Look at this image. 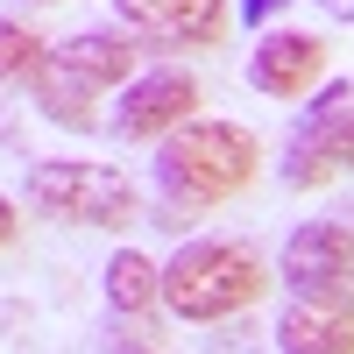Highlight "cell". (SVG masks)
Instances as JSON below:
<instances>
[{
	"label": "cell",
	"instance_id": "5b68a950",
	"mask_svg": "<svg viewBox=\"0 0 354 354\" xmlns=\"http://www.w3.org/2000/svg\"><path fill=\"white\" fill-rule=\"evenodd\" d=\"M121 28L142 50L185 57V50H220L234 28V0H113Z\"/></svg>",
	"mask_w": 354,
	"mask_h": 354
},
{
	"label": "cell",
	"instance_id": "3957f363",
	"mask_svg": "<svg viewBox=\"0 0 354 354\" xmlns=\"http://www.w3.org/2000/svg\"><path fill=\"white\" fill-rule=\"evenodd\" d=\"M28 213L50 227H93V234H128L142 213V192L128 170L93 163V156H50L28 170Z\"/></svg>",
	"mask_w": 354,
	"mask_h": 354
},
{
	"label": "cell",
	"instance_id": "8fae6325",
	"mask_svg": "<svg viewBox=\"0 0 354 354\" xmlns=\"http://www.w3.org/2000/svg\"><path fill=\"white\" fill-rule=\"evenodd\" d=\"M57 57H64L85 85H100V93H121V85L142 71V43L128 28H85V36H71Z\"/></svg>",
	"mask_w": 354,
	"mask_h": 354
},
{
	"label": "cell",
	"instance_id": "7a4b0ae2",
	"mask_svg": "<svg viewBox=\"0 0 354 354\" xmlns=\"http://www.w3.org/2000/svg\"><path fill=\"white\" fill-rule=\"evenodd\" d=\"M262 290H270V262L227 234H198L163 262V312L185 326H220V319L262 305Z\"/></svg>",
	"mask_w": 354,
	"mask_h": 354
},
{
	"label": "cell",
	"instance_id": "ba28073f",
	"mask_svg": "<svg viewBox=\"0 0 354 354\" xmlns=\"http://www.w3.org/2000/svg\"><path fill=\"white\" fill-rule=\"evenodd\" d=\"M326 36L319 28H270L248 57V85L262 100H312L326 85Z\"/></svg>",
	"mask_w": 354,
	"mask_h": 354
},
{
	"label": "cell",
	"instance_id": "6da1fadb",
	"mask_svg": "<svg viewBox=\"0 0 354 354\" xmlns=\"http://www.w3.org/2000/svg\"><path fill=\"white\" fill-rule=\"evenodd\" d=\"M255 170H262V142L241 121L192 113L185 128H170L156 142V220H163V234H185L198 213L248 192Z\"/></svg>",
	"mask_w": 354,
	"mask_h": 354
},
{
	"label": "cell",
	"instance_id": "52a82bcc",
	"mask_svg": "<svg viewBox=\"0 0 354 354\" xmlns=\"http://www.w3.org/2000/svg\"><path fill=\"white\" fill-rule=\"evenodd\" d=\"M290 290H354V220H298L277 248Z\"/></svg>",
	"mask_w": 354,
	"mask_h": 354
},
{
	"label": "cell",
	"instance_id": "4fadbf2b",
	"mask_svg": "<svg viewBox=\"0 0 354 354\" xmlns=\"http://www.w3.org/2000/svg\"><path fill=\"white\" fill-rule=\"evenodd\" d=\"M50 64V43L28 21L0 15V85H36V71Z\"/></svg>",
	"mask_w": 354,
	"mask_h": 354
},
{
	"label": "cell",
	"instance_id": "5bb4252c",
	"mask_svg": "<svg viewBox=\"0 0 354 354\" xmlns=\"http://www.w3.org/2000/svg\"><path fill=\"white\" fill-rule=\"evenodd\" d=\"M277 8H290V0H241V21H248V28H262Z\"/></svg>",
	"mask_w": 354,
	"mask_h": 354
},
{
	"label": "cell",
	"instance_id": "e0dca14e",
	"mask_svg": "<svg viewBox=\"0 0 354 354\" xmlns=\"http://www.w3.org/2000/svg\"><path fill=\"white\" fill-rule=\"evenodd\" d=\"M36 8H57V0H36Z\"/></svg>",
	"mask_w": 354,
	"mask_h": 354
},
{
	"label": "cell",
	"instance_id": "30bf717a",
	"mask_svg": "<svg viewBox=\"0 0 354 354\" xmlns=\"http://www.w3.org/2000/svg\"><path fill=\"white\" fill-rule=\"evenodd\" d=\"M28 93H36V113H43L50 128H71V135H100V128H106V121H100V100H106V93H100V85H85L57 50H50V64L36 71Z\"/></svg>",
	"mask_w": 354,
	"mask_h": 354
},
{
	"label": "cell",
	"instance_id": "9c48e42d",
	"mask_svg": "<svg viewBox=\"0 0 354 354\" xmlns=\"http://www.w3.org/2000/svg\"><path fill=\"white\" fill-rule=\"evenodd\" d=\"M277 354H354V290H290L277 312Z\"/></svg>",
	"mask_w": 354,
	"mask_h": 354
},
{
	"label": "cell",
	"instance_id": "7c38bea8",
	"mask_svg": "<svg viewBox=\"0 0 354 354\" xmlns=\"http://www.w3.org/2000/svg\"><path fill=\"white\" fill-rule=\"evenodd\" d=\"M106 305L121 319H149L163 305V262H149L142 248H113L106 255Z\"/></svg>",
	"mask_w": 354,
	"mask_h": 354
},
{
	"label": "cell",
	"instance_id": "2e32d148",
	"mask_svg": "<svg viewBox=\"0 0 354 354\" xmlns=\"http://www.w3.org/2000/svg\"><path fill=\"white\" fill-rule=\"evenodd\" d=\"M121 354H156V347H149V333H135V340H121Z\"/></svg>",
	"mask_w": 354,
	"mask_h": 354
},
{
	"label": "cell",
	"instance_id": "8992f818",
	"mask_svg": "<svg viewBox=\"0 0 354 354\" xmlns=\"http://www.w3.org/2000/svg\"><path fill=\"white\" fill-rule=\"evenodd\" d=\"M198 113V78L185 64H156V71H135L121 85V106H113V135L121 142H163L170 128H185Z\"/></svg>",
	"mask_w": 354,
	"mask_h": 354
},
{
	"label": "cell",
	"instance_id": "9a60e30c",
	"mask_svg": "<svg viewBox=\"0 0 354 354\" xmlns=\"http://www.w3.org/2000/svg\"><path fill=\"white\" fill-rule=\"evenodd\" d=\"M15 234H21V213H15V198H0V248H8Z\"/></svg>",
	"mask_w": 354,
	"mask_h": 354
},
{
	"label": "cell",
	"instance_id": "277c9868",
	"mask_svg": "<svg viewBox=\"0 0 354 354\" xmlns=\"http://www.w3.org/2000/svg\"><path fill=\"white\" fill-rule=\"evenodd\" d=\"M347 170H354V85L326 78L305 100V121L290 135V149H283V185L290 192H319V185H333Z\"/></svg>",
	"mask_w": 354,
	"mask_h": 354
}]
</instances>
